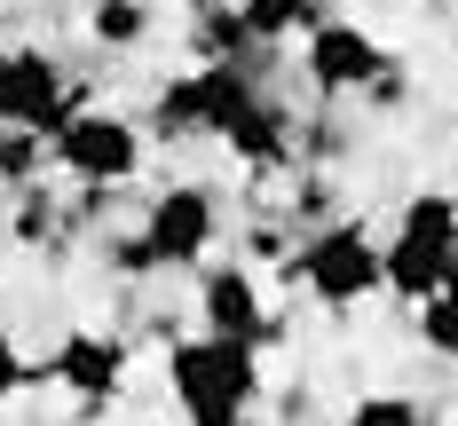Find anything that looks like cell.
<instances>
[{
  "label": "cell",
  "instance_id": "1",
  "mask_svg": "<svg viewBox=\"0 0 458 426\" xmlns=\"http://www.w3.org/2000/svg\"><path fill=\"white\" fill-rule=\"evenodd\" d=\"M222 245V197L214 182H166L142 205L135 230L103 245L111 277H166V269H206V253Z\"/></svg>",
  "mask_w": 458,
  "mask_h": 426
},
{
  "label": "cell",
  "instance_id": "4",
  "mask_svg": "<svg viewBox=\"0 0 458 426\" xmlns=\"http://www.w3.org/2000/svg\"><path fill=\"white\" fill-rule=\"evenodd\" d=\"M379 261H387V292L419 308L427 292H443L458 277V197L451 189H419L395 205V230L379 237Z\"/></svg>",
  "mask_w": 458,
  "mask_h": 426
},
{
  "label": "cell",
  "instance_id": "14",
  "mask_svg": "<svg viewBox=\"0 0 458 426\" xmlns=\"http://www.w3.org/2000/svg\"><path fill=\"white\" fill-rule=\"evenodd\" d=\"M32 363H24V347H16V339H8V331H0V403H16V395H24V387H32Z\"/></svg>",
  "mask_w": 458,
  "mask_h": 426
},
{
  "label": "cell",
  "instance_id": "6",
  "mask_svg": "<svg viewBox=\"0 0 458 426\" xmlns=\"http://www.w3.org/2000/svg\"><path fill=\"white\" fill-rule=\"evenodd\" d=\"M387 71H395V55L371 40L364 24H348V16H324L317 32L301 40V79H309L324 103H356V95H371Z\"/></svg>",
  "mask_w": 458,
  "mask_h": 426
},
{
  "label": "cell",
  "instance_id": "7",
  "mask_svg": "<svg viewBox=\"0 0 458 426\" xmlns=\"http://www.w3.org/2000/svg\"><path fill=\"white\" fill-rule=\"evenodd\" d=\"M198 331L237 339V347H269L276 339V308L261 292V277H253V261H206L198 269Z\"/></svg>",
  "mask_w": 458,
  "mask_h": 426
},
{
  "label": "cell",
  "instance_id": "12",
  "mask_svg": "<svg viewBox=\"0 0 458 426\" xmlns=\"http://www.w3.org/2000/svg\"><path fill=\"white\" fill-rule=\"evenodd\" d=\"M88 32L103 47H142L150 40V0H88Z\"/></svg>",
  "mask_w": 458,
  "mask_h": 426
},
{
  "label": "cell",
  "instance_id": "9",
  "mask_svg": "<svg viewBox=\"0 0 458 426\" xmlns=\"http://www.w3.org/2000/svg\"><path fill=\"white\" fill-rule=\"evenodd\" d=\"M47 379L64 387V395H80V403H111L119 387H127V339L119 331H64L55 339V355H47Z\"/></svg>",
  "mask_w": 458,
  "mask_h": 426
},
{
  "label": "cell",
  "instance_id": "11",
  "mask_svg": "<svg viewBox=\"0 0 458 426\" xmlns=\"http://www.w3.org/2000/svg\"><path fill=\"white\" fill-rule=\"evenodd\" d=\"M419 347H427V355H435V363H458V277L443 284V292H427V300H419Z\"/></svg>",
  "mask_w": 458,
  "mask_h": 426
},
{
  "label": "cell",
  "instance_id": "8",
  "mask_svg": "<svg viewBox=\"0 0 458 426\" xmlns=\"http://www.w3.org/2000/svg\"><path fill=\"white\" fill-rule=\"evenodd\" d=\"M72 111H80V88H72V71H64L47 47H8V63H0V119H8V127L55 135Z\"/></svg>",
  "mask_w": 458,
  "mask_h": 426
},
{
  "label": "cell",
  "instance_id": "13",
  "mask_svg": "<svg viewBox=\"0 0 458 426\" xmlns=\"http://www.w3.org/2000/svg\"><path fill=\"white\" fill-rule=\"evenodd\" d=\"M340 426H427V411H419L411 395H364Z\"/></svg>",
  "mask_w": 458,
  "mask_h": 426
},
{
  "label": "cell",
  "instance_id": "5",
  "mask_svg": "<svg viewBox=\"0 0 458 426\" xmlns=\"http://www.w3.org/2000/svg\"><path fill=\"white\" fill-rule=\"evenodd\" d=\"M47 166L72 174L80 189H127L142 174V119L103 111V103H80V111L47 135Z\"/></svg>",
  "mask_w": 458,
  "mask_h": 426
},
{
  "label": "cell",
  "instance_id": "15",
  "mask_svg": "<svg viewBox=\"0 0 458 426\" xmlns=\"http://www.w3.org/2000/svg\"><path fill=\"white\" fill-rule=\"evenodd\" d=\"M0 63H8V47H0Z\"/></svg>",
  "mask_w": 458,
  "mask_h": 426
},
{
  "label": "cell",
  "instance_id": "2",
  "mask_svg": "<svg viewBox=\"0 0 458 426\" xmlns=\"http://www.w3.org/2000/svg\"><path fill=\"white\" fill-rule=\"evenodd\" d=\"M166 395L182 426H253L269 379H261V347H237V339H174L166 347Z\"/></svg>",
  "mask_w": 458,
  "mask_h": 426
},
{
  "label": "cell",
  "instance_id": "3",
  "mask_svg": "<svg viewBox=\"0 0 458 426\" xmlns=\"http://www.w3.org/2000/svg\"><path fill=\"white\" fill-rule=\"evenodd\" d=\"M284 269L332 316H356L371 292H387V261H379V237L364 221H317V230H301L293 253H284Z\"/></svg>",
  "mask_w": 458,
  "mask_h": 426
},
{
  "label": "cell",
  "instance_id": "10",
  "mask_svg": "<svg viewBox=\"0 0 458 426\" xmlns=\"http://www.w3.org/2000/svg\"><path fill=\"white\" fill-rule=\"evenodd\" d=\"M237 16H245V32L261 47H293L332 16V0H237Z\"/></svg>",
  "mask_w": 458,
  "mask_h": 426
}]
</instances>
